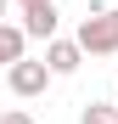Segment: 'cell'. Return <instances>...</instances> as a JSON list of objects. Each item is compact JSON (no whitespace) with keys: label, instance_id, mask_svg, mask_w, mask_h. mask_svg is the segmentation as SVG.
<instances>
[{"label":"cell","instance_id":"obj_5","mask_svg":"<svg viewBox=\"0 0 118 124\" xmlns=\"http://www.w3.org/2000/svg\"><path fill=\"white\" fill-rule=\"evenodd\" d=\"M23 56H28L23 23H0V68H11V62H23Z\"/></svg>","mask_w":118,"mask_h":124},{"label":"cell","instance_id":"obj_2","mask_svg":"<svg viewBox=\"0 0 118 124\" xmlns=\"http://www.w3.org/2000/svg\"><path fill=\"white\" fill-rule=\"evenodd\" d=\"M51 68H45V56H23V62H11V68H6V85H11V96H23V101H34V96H45L51 90Z\"/></svg>","mask_w":118,"mask_h":124},{"label":"cell","instance_id":"obj_8","mask_svg":"<svg viewBox=\"0 0 118 124\" xmlns=\"http://www.w3.org/2000/svg\"><path fill=\"white\" fill-rule=\"evenodd\" d=\"M0 17H6V0H0Z\"/></svg>","mask_w":118,"mask_h":124},{"label":"cell","instance_id":"obj_6","mask_svg":"<svg viewBox=\"0 0 118 124\" xmlns=\"http://www.w3.org/2000/svg\"><path fill=\"white\" fill-rule=\"evenodd\" d=\"M79 124H118V101H90L79 113Z\"/></svg>","mask_w":118,"mask_h":124},{"label":"cell","instance_id":"obj_9","mask_svg":"<svg viewBox=\"0 0 118 124\" xmlns=\"http://www.w3.org/2000/svg\"><path fill=\"white\" fill-rule=\"evenodd\" d=\"M17 6H34V0H17Z\"/></svg>","mask_w":118,"mask_h":124},{"label":"cell","instance_id":"obj_3","mask_svg":"<svg viewBox=\"0 0 118 124\" xmlns=\"http://www.w3.org/2000/svg\"><path fill=\"white\" fill-rule=\"evenodd\" d=\"M56 23H62L56 0H34V6H23V34H28V39H56Z\"/></svg>","mask_w":118,"mask_h":124},{"label":"cell","instance_id":"obj_1","mask_svg":"<svg viewBox=\"0 0 118 124\" xmlns=\"http://www.w3.org/2000/svg\"><path fill=\"white\" fill-rule=\"evenodd\" d=\"M79 45H84V56H118V11L112 6H96L84 23H79Z\"/></svg>","mask_w":118,"mask_h":124},{"label":"cell","instance_id":"obj_4","mask_svg":"<svg viewBox=\"0 0 118 124\" xmlns=\"http://www.w3.org/2000/svg\"><path fill=\"white\" fill-rule=\"evenodd\" d=\"M79 62H84V45H79V39H45V68L56 79L79 73Z\"/></svg>","mask_w":118,"mask_h":124},{"label":"cell","instance_id":"obj_7","mask_svg":"<svg viewBox=\"0 0 118 124\" xmlns=\"http://www.w3.org/2000/svg\"><path fill=\"white\" fill-rule=\"evenodd\" d=\"M0 124H39L28 107H6V113H0Z\"/></svg>","mask_w":118,"mask_h":124}]
</instances>
